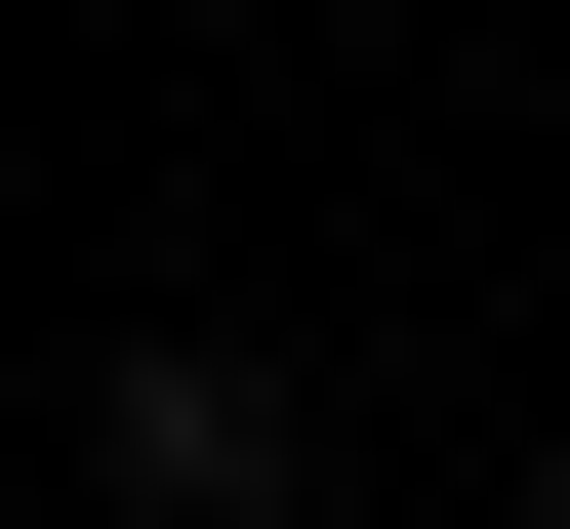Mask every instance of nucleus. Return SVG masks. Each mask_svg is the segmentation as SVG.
Returning a JSON list of instances; mask_svg holds the SVG:
<instances>
[{
	"instance_id": "obj_1",
	"label": "nucleus",
	"mask_w": 570,
	"mask_h": 529,
	"mask_svg": "<svg viewBox=\"0 0 570 529\" xmlns=\"http://www.w3.org/2000/svg\"><path fill=\"white\" fill-rule=\"evenodd\" d=\"M122 489H164V529H285V366L164 326V366H122Z\"/></svg>"
},
{
	"instance_id": "obj_2",
	"label": "nucleus",
	"mask_w": 570,
	"mask_h": 529,
	"mask_svg": "<svg viewBox=\"0 0 570 529\" xmlns=\"http://www.w3.org/2000/svg\"><path fill=\"white\" fill-rule=\"evenodd\" d=\"M530 529H570V448H530Z\"/></svg>"
}]
</instances>
